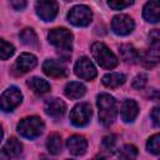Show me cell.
Returning a JSON list of instances; mask_svg holds the SVG:
<instances>
[{
  "label": "cell",
  "mask_w": 160,
  "mask_h": 160,
  "mask_svg": "<svg viewBox=\"0 0 160 160\" xmlns=\"http://www.w3.org/2000/svg\"><path fill=\"white\" fill-rule=\"evenodd\" d=\"M138 155V149L134 145H124L119 150V158L121 159H134Z\"/></svg>",
  "instance_id": "obj_26"
},
{
  "label": "cell",
  "mask_w": 160,
  "mask_h": 160,
  "mask_svg": "<svg viewBox=\"0 0 160 160\" xmlns=\"http://www.w3.org/2000/svg\"><path fill=\"white\" fill-rule=\"evenodd\" d=\"M91 118V106L88 102H80L70 112V121L75 126H85Z\"/></svg>",
  "instance_id": "obj_6"
},
{
  "label": "cell",
  "mask_w": 160,
  "mask_h": 160,
  "mask_svg": "<svg viewBox=\"0 0 160 160\" xmlns=\"http://www.w3.org/2000/svg\"><path fill=\"white\" fill-rule=\"evenodd\" d=\"M66 146H68V150L70 151L71 155L79 156V155H82L86 151L88 142H86L84 136L74 135V136H71L66 140Z\"/></svg>",
  "instance_id": "obj_12"
},
{
  "label": "cell",
  "mask_w": 160,
  "mask_h": 160,
  "mask_svg": "<svg viewBox=\"0 0 160 160\" xmlns=\"http://www.w3.org/2000/svg\"><path fill=\"white\" fill-rule=\"evenodd\" d=\"M21 144L18 139L15 138H10L6 144L2 146V150H1V158H5V159H10V158H18L21 152Z\"/></svg>",
  "instance_id": "obj_17"
},
{
  "label": "cell",
  "mask_w": 160,
  "mask_h": 160,
  "mask_svg": "<svg viewBox=\"0 0 160 160\" xmlns=\"http://www.w3.org/2000/svg\"><path fill=\"white\" fill-rule=\"evenodd\" d=\"M125 82V75L120 72H110L102 78V84L108 88L115 89Z\"/></svg>",
  "instance_id": "obj_19"
},
{
  "label": "cell",
  "mask_w": 160,
  "mask_h": 160,
  "mask_svg": "<svg viewBox=\"0 0 160 160\" xmlns=\"http://www.w3.org/2000/svg\"><path fill=\"white\" fill-rule=\"evenodd\" d=\"M44 131V122L38 116H29L18 124V132L26 139H35Z\"/></svg>",
  "instance_id": "obj_3"
},
{
  "label": "cell",
  "mask_w": 160,
  "mask_h": 160,
  "mask_svg": "<svg viewBox=\"0 0 160 160\" xmlns=\"http://www.w3.org/2000/svg\"><path fill=\"white\" fill-rule=\"evenodd\" d=\"M134 2V0H108V5L112 10H121L124 8L130 6Z\"/></svg>",
  "instance_id": "obj_28"
},
{
  "label": "cell",
  "mask_w": 160,
  "mask_h": 160,
  "mask_svg": "<svg viewBox=\"0 0 160 160\" xmlns=\"http://www.w3.org/2000/svg\"><path fill=\"white\" fill-rule=\"evenodd\" d=\"M116 144V136L115 135H106L102 138V146L108 150H111Z\"/></svg>",
  "instance_id": "obj_31"
},
{
  "label": "cell",
  "mask_w": 160,
  "mask_h": 160,
  "mask_svg": "<svg viewBox=\"0 0 160 160\" xmlns=\"http://www.w3.org/2000/svg\"><path fill=\"white\" fill-rule=\"evenodd\" d=\"M146 148H148V150H149L151 154L160 155V134L152 135V136L148 140Z\"/></svg>",
  "instance_id": "obj_25"
},
{
  "label": "cell",
  "mask_w": 160,
  "mask_h": 160,
  "mask_svg": "<svg viewBox=\"0 0 160 160\" xmlns=\"http://www.w3.org/2000/svg\"><path fill=\"white\" fill-rule=\"evenodd\" d=\"M149 99H151L152 101H159L160 100V90H155L152 89L150 92H149Z\"/></svg>",
  "instance_id": "obj_34"
},
{
  "label": "cell",
  "mask_w": 160,
  "mask_h": 160,
  "mask_svg": "<svg viewBox=\"0 0 160 160\" xmlns=\"http://www.w3.org/2000/svg\"><path fill=\"white\" fill-rule=\"evenodd\" d=\"M159 60H160V55L155 50H149V51L144 52L142 56L140 58L141 65L146 69H152L159 62Z\"/></svg>",
  "instance_id": "obj_22"
},
{
  "label": "cell",
  "mask_w": 160,
  "mask_h": 160,
  "mask_svg": "<svg viewBox=\"0 0 160 160\" xmlns=\"http://www.w3.org/2000/svg\"><path fill=\"white\" fill-rule=\"evenodd\" d=\"M38 64V60L36 58L32 55V54H28V52H24L21 54L18 59H16V62H15V68L18 69V71L20 74L22 72H28L30 71L31 69H34Z\"/></svg>",
  "instance_id": "obj_15"
},
{
  "label": "cell",
  "mask_w": 160,
  "mask_h": 160,
  "mask_svg": "<svg viewBox=\"0 0 160 160\" xmlns=\"http://www.w3.org/2000/svg\"><path fill=\"white\" fill-rule=\"evenodd\" d=\"M146 81H148V76H146L145 74H139V75L134 79V81H132V88L140 90V89H142V88L145 86Z\"/></svg>",
  "instance_id": "obj_30"
},
{
  "label": "cell",
  "mask_w": 160,
  "mask_h": 160,
  "mask_svg": "<svg viewBox=\"0 0 160 160\" xmlns=\"http://www.w3.org/2000/svg\"><path fill=\"white\" fill-rule=\"evenodd\" d=\"M91 54L96 62L104 69H114L119 62L114 52L102 42H94L91 45Z\"/></svg>",
  "instance_id": "obj_2"
},
{
  "label": "cell",
  "mask_w": 160,
  "mask_h": 160,
  "mask_svg": "<svg viewBox=\"0 0 160 160\" xmlns=\"http://www.w3.org/2000/svg\"><path fill=\"white\" fill-rule=\"evenodd\" d=\"M151 119L156 126H160V106H156L151 111Z\"/></svg>",
  "instance_id": "obj_32"
},
{
  "label": "cell",
  "mask_w": 160,
  "mask_h": 160,
  "mask_svg": "<svg viewBox=\"0 0 160 160\" xmlns=\"http://www.w3.org/2000/svg\"><path fill=\"white\" fill-rule=\"evenodd\" d=\"M22 100V95L20 90L15 86L9 88L1 95V110L2 111H12Z\"/></svg>",
  "instance_id": "obj_8"
},
{
  "label": "cell",
  "mask_w": 160,
  "mask_h": 160,
  "mask_svg": "<svg viewBox=\"0 0 160 160\" xmlns=\"http://www.w3.org/2000/svg\"><path fill=\"white\" fill-rule=\"evenodd\" d=\"M91 19H92V12L85 5L74 6L68 14L69 22H71L75 26H86L90 24Z\"/></svg>",
  "instance_id": "obj_5"
},
{
  "label": "cell",
  "mask_w": 160,
  "mask_h": 160,
  "mask_svg": "<svg viewBox=\"0 0 160 160\" xmlns=\"http://www.w3.org/2000/svg\"><path fill=\"white\" fill-rule=\"evenodd\" d=\"M46 148L49 150L50 154L52 155H58L61 151V138L58 134H52L48 138L46 141Z\"/></svg>",
  "instance_id": "obj_24"
},
{
  "label": "cell",
  "mask_w": 160,
  "mask_h": 160,
  "mask_svg": "<svg viewBox=\"0 0 160 160\" xmlns=\"http://www.w3.org/2000/svg\"><path fill=\"white\" fill-rule=\"evenodd\" d=\"M15 10H22L26 6V0H9Z\"/></svg>",
  "instance_id": "obj_33"
},
{
  "label": "cell",
  "mask_w": 160,
  "mask_h": 160,
  "mask_svg": "<svg viewBox=\"0 0 160 160\" xmlns=\"http://www.w3.org/2000/svg\"><path fill=\"white\" fill-rule=\"evenodd\" d=\"M75 74L84 80H92L96 76V69L94 66V64L85 56L80 58L74 66Z\"/></svg>",
  "instance_id": "obj_10"
},
{
  "label": "cell",
  "mask_w": 160,
  "mask_h": 160,
  "mask_svg": "<svg viewBox=\"0 0 160 160\" xmlns=\"http://www.w3.org/2000/svg\"><path fill=\"white\" fill-rule=\"evenodd\" d=\"M0 44H1V48H0V55H1V60H6V59H9L12 54H14V46L11 45V44H9V42H6L4 39L0 41Z\"/></svg>",
  "instance_id": "obj_27"
},
{
  "label": "cell",
  "mask_w": 160,
  "mask_h": 160,
  "mask_svg": "<svg viewBox=\"0 0 160 160\" xmlns=\"http://www.w3.org/2000/svg\"><path fill=\"white\" fill-rule=\"evenodd\" d=\"M49 41L60 51V52H70L72 48V35L69 30L64 28L52 29L49 31Z\"/></svg>",
  "instance_id": "obj_4"
},
{
  "label": "cell",
  "mask_w": 160,
  "mask_h": 160,
  "mask_svg": "<svg viewBox=\"0 0 160 160\" xmlns=\"http://www.w3.org/2000/svg\"><path fill=\"white\" fill-rule=\"evenodd\" d=\"M98 108H99V119L104 125H110L118 114L116 101L109 94H100L98 95Z\"/></svg>",
  "instance_id": "obj_1"
},
{
  "label": "cell",
  "mask_w": 160,
  "mask_h": 160,
  "mask_svg": "<svg viewBox=\"0 0 160 160\" xmlns=\"http://www.w3.org/2000/svg\"><path fill=\"white\" fill-rule=\"evenodd\" d=\"M19 36H20V40H21L25 45H28V46H30V48L38 46V36H36V34L34 32L32 29H29V28L24 29V30L20 32Z\"/></svg>",
  "instance_id": "obj_23"
},
{
  "label": "cell",
  "mask_w": 160,
  "mask_h": 160,
  "mask_svg": "<svg viewBox=\"0 0 160 160\" xmlns=\"http://www.w3.org/2000/svg\"><path fill=\"white\" fill-rule=\"evenodd\" d=\"M42 70L50 78H56L58 79V78H62V76L66 75L65 66L60 61H56V60H52V59L45 60V62L42 64Z\"/></svg>",
  "instance_id": "obj_13"
},
{
  "label": "cell",
  "mask_w": 160,
  "mask_h": 160,
  "mask_svg": "<svg viewBox=\"0 0 160 160\" xmlns=\"http://www.w3.org/2000/svg\"><path fill=\"white\" fill-rule=\"evenodd\" d=\"M134 20L128 15H116L111 21V29L116 35H128L134 30Z\"/></svg>",
  "instance_id": "obj_9"
},
{
  "label": "cell",
  "mask_w": 160,
  "mask_h": 160,
  "mask_svg": "<svg viewBox=\"0 0 160 160\" xmlns=\"http://www.w3.org/2000/svg\"><path fill=\"white\" fill-rule=\"evenodd\" d=\"M66 1H71V0H66Z\"/></svg>",
  "instance_id": "obj_35"
},
{
  "label": "cell",
  "mask_w": 160,
  "mask_h": 160,
  "mask_svg": "<svg viewBox=\"0 0 160 160\" xmlns=\"http://www.w3.org/2000/svg\"><path fill=\"white\" fill-rule=\"evenodd\" d=\"M119 52H120V56L121 59L125 61V62H130V64H134L139 60V55H138V51L131 46V45H121L120 49H119Z\"/></svg>",
  "instance_id": "obj_21"
},
{
  "label": "cell",
  "mask_w": 160,
  "mask_h": 160,
  "mask_svg": "<svg viewBox=\"0 0 160 160\" xmlns=\"http://www.w3.org/2000/svg\"><path fill=\"white\" fill-rule=\"evenodd\" d=\"M142 16L149 22L160 21V0H150L142 9Z\"/></svg>",
  "instance_id": "obj_14"
},
{
  "label": "cell",
  "mask_w": 160,
  "mask_h": 160,
  "mask_svg": "<svg viewBox=\"0 0 160 160\" xmlns=\"http://www.w3.org/2000/svg\"><path fill=\"white\" fill-rule=\"evenodd\" d=\"M45 112L46 115L54 118V119H60L64 114H65V110H66V106H65V102L60 99H49L45 101Z\"/></svg>",
  "instance_id": "obj_11"
},
{
  "label": "cell",
  "mask_w": 160,
  "mask_h": 160,
  "mask_svg": "<svg viewBox=\"0 0 160 160\" xmlns=\"http://www.w3.org/2000/svg\"><path fill=\"white\" fill-rule=\"evenodd\" d=\"M149 44L154 49H160V31L159 30H152L149 34Z\"/></svg>",
  "instance_id": "obj_29"
},
{
  "label": "cell",
  "mask_w": 160,
  "mask_h": 160,
  "mask_svg": "<svg viewBox=\"0 0 160 160\" xmlns=\"http://www.w3.org/2000/svg\"><path fill=\"white\" fill-rule=\"evenodd\" d=\"M85 94V86L81 82L71 81L65 86V95L69 99H79Z\"/></svg>",
  "instance_id": "obj_18"
},
{
  "label": "cell",
  "mask_w": 160,
  "mask_h": 160,
  "mask_svg": "<svg viewBox=\"0 0 160 160\" xmlns=\"http://www.w3.org/2000/svg\"><path fill=\"white\" fill-rule=\"evenodd\" d=\"M36 14L39 15V18L44 21H51L55 19L59 6L56 0H38L36 5Z\"/></svg>",
  "instance_id": "obj_7"
},
{
  "label": "cell",
  "mask_w": 160,
  "mask_h": 160,
  "mask_svg": "<svg viewBox=\"0 0 160 160\" xmlns=\"http://www.w3.org/2000/svg\"><path fill=\"white\" fill-rule=\"evenodd\" d=\"M138 112H139V108L134 100H125L122 102L121 109H120V115L125 122L134 121L135 118L138 116Z\"/></svg>",
  "instance_id": "obj_16"
},
{
  "label": "cell",
  "mask_w": 160,
  "mask_h": 160,
  "mask_svg": "<svg viewBox=\"0 0 160 160\" xmlns=\"http://www.w3.org/2000/svg\"><path fill=\"white\" fill-rule=\"evenodd\" d=\"M28 86L36 94H44L50 90V84L40 78H31L28 80Z\"/></svg>",
  "instance_id": "obj_20"
}]
</instances>
